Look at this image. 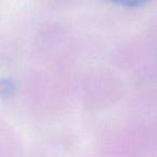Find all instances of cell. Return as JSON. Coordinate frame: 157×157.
Here are the masks:
<instances>
[{"label": "cell", "mask_w": 157, "mask_h": 157, "mask_svg": "<svg viewBox=\"0 0 157 157\" xmlns=\"http://www.w3.org/2000/svg\"><path fill=\"white\" fill-rule=\"evenodd\" d=\"M15 92V85L12 81L7 78L0 80V98H8Z\"/></svg>", "instance_id": "obj_1"}, {"label": "cell", "mask_w": 157, "mask_h": 157, "mask_svg": "<svg viewBox=\"0 0 157 157\" xmlns=\"http://www.w3.org/2000/svg\"><path fill=\"white\" fill-rule=\"evenodd\" d=\"M111 2L116 3V5L123 6V7H128V8H136L140 7V6L145 5L150 0H109Z\"/></svg>", "instance_id": "obj_2"}]
</instances>
